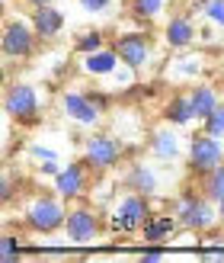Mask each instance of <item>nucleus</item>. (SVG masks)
Wrapping results in <instances>:
<instances>
[{
  "mask_svg": "<svg viewBox=\"0 0 224 263\" xmlns=\"http://www.w3.org/2000/svg\"><path fill=\"white\" fill-rule=\"evenodd\" d=\"M32 26H35V32L42 42H55V39L64 32V26H68V20H64V13L55 7V4H48V7H38L32 10Z\"/></svg>",
  "mask_w": 224,
  "mask_h": 263,
  "instance_id": "obj_17",
  "label": "nucleus"
},
{
  "mask_svg": "<svg viewBox=\"0 0 224 263\" xmlns=\"http://www.w3.org/2000/svg\"><path fill=\"white\" fill-rule=\"evenodd\" d=\"M199 42V26H195V13H173L167 16L164 23V45L170 51H182V48H192Z\"/></svg>",
  "mask_w": 224,
  "mask_h": 263,
  "instance_id": "obj_14",
  "label": "nucleus"
},
{
  "mask_svg": "<svg viewBox=\"0 0 224 263\" xmlns=\"http://www.w3.org/2000/svg\"><path fill=\"white\" fill-rule=\"evenodd\" d=\"M205 74V55L202 51H192V48H182L173 51V58L164 64V77L173 84H186V81H199Z\"/></svg>",
  "mask_w": 224,
  "mask_h": 263,
  "instance_id": "obj_15",
  "label": "nucleus"
},
{
  "mask_svg": "<svg viewBox=\"0 0 224 263\" xmlns=\"http://www.w3.org/2000/svg\"><path fill=\"white\" fill-rule=\"evenodd\" d=\"M189 13L208 20V26L224 32V0H189Z\"/></svg>",
  "mask_w": 224,
  "mask_h": 263,
  "instance_id": "obj_22",
  "label": "nucleus"
},
{
  "mask_svg": "<svg viewBox=\"0 0 224 263\" xmlns=\"http://www.w3.org/2000/svg\"><path fill=\"white\" fill-rule=\"evenodd\" d=\"M205 263H221L224 260V244H218V247H202V254H199Z\"/></svg>",
  "mask_w": 224,
  "mask_h": 263,
  "instance_id": "obj_29",
  "label": "nucleus"
},
{
  "mask_svg": "<svg viewBox=\"0 0 224 263\" xmlns=\"http://www.w3.org/2000/svg\"><path fill=\"white\" fill-rule=\"evenodd\" d=\"M202 128L208 132V135H218V138H224V100H221V106L208 116V119L202 122Z\"/></svg>",
  "mask_w": 224,
  "mask_h": 263,
  "instance_id": "obj_26",
  "label": "nucleus"
},
{
  "mask_svg": "<svg viewBox=\"0 0 224 263\" xmlns=\"http://www.w3.org/2000/svg\"><path fill=\"white\" fill-rule=\"evenodd\" d=\"M164 122L176 125V128H189L195 119V109H192V100H189V90H176L170 93L167 103H164Z\"/></svg>",
  "mask_w": 224,
  "mask_h": 263,
  "instance_id": "obj_18",
  "label": "nucleus"
},
{
  "mask_svg": "<svg viewBox=\"0 0 224 263\" xmlns=\"http://www.w3.org/2000/svg\"><path fill=\"white\" fill-rule=\"evenodd\" d=\"M77 7L84 13H90V16H103V13H109L112 0H77Z\"/></svg>",
  "mask_w": 224,
  "mask_h": 263,
  "instance_id": "obj_28",
  "label": "nucleus"
},
{
  "mask_svg": "<svg viewBox=\"0 0 224 263\" xmlns=\"http://www.w3.org/2000/svg\"><path fill=\"white\" fill-rule=\"evenodd\" d=\"M148 218H151V196H141V193L125 190L122 196H115V199H112L109 231H115V234L141 231Z\"/></svg>",
  "mask_w": 224,
  "mask_h": 263,
  "instance_id": "obj_8",
  "label": "nucleus"
},
{
  "mask_svg": "<svg viewBox=\"0 0 224 263\" xmlns=\"http://www.w3.org/2000/svg\"><path fill=\"white\" fill-rule=\"evenodd\" d=\"M99 234H103V215L93 205H84V199H80L68 212L64 238H68V244H74V247H87V244H96Z\"/></svg>",
  "mask_w": 224,
  "mask_h": 263,
  "instance_id": "obj_10",
  "label": "nucleus"
},
{
  "mask_svg": "<svg viewBox=\"0 0 224 263\" xmlns=\"http://www.w3.org/2000/svg\"><path fill=\"white\" fill-rule=\"evenodd\" d=\"M38 32L32 20L26 16H10L4 23V32H0V51H4V61H29L38 51Z\"/></svg>",
  "mask_w": 224,
  "mask_h": 263,
  "instance_id": "obj_7",
  "label": "nucleus"
},
{
  "mask_svg": "<svg viewBox=\"0 0 224 263\" xmlns=\"http://www.w3.org/2000/svg\"><path fill=\"white\" fill-rule=\"evenodd\" d=\"M141 260H144V263H160L164 254L157 251V244H151V251H148V254H141Z\"/></svg>",
  "mask_w": 224,
  "mask_h": 263,
  "instance_id": "obj_32",
  "label": "nucleus"
},
{
  "mask_svg": "<svg viewBox=\"0 0 224 263\" xmlns=\"http://www.w3.org/2000/svg\"><path fill=\"white\" fill-rule=\"evenodd\" d=\"M93 177L96 174L84 161H71V164L61 167L58 177H51V190H55L61 199H68V202H80V199H87L90 186H93Z\"/></svg>",
  "mask_w": 224,
  "mask_h": 263,
  "instance_id": "obj_11",
  "label": "nucleus"
},
{
  "mask_svg": "<svg viewBox=\"0 0 224 263\" xmlns=\"http://www.w3.org/2000/svg\"><path fill=\"white\" fill-rule=\"evenodd\" d=\"M58 106H61L64 119H68L71 125H77V128H84V132L99 128L103 119H106V109L93 100V93H84V90H74V87L61 93Z\"/></svg>",
  "mask_w": 224,
  "mask_h": 263,
  "instance_id": "obj_9",
  "label": "nucleus"
},
{
  "mask_svg": "<svg viewBox=\"0 0 224 263\" xmlns=\"http://www.w3.org/2000/svg\"><path fill=\"white\" fill-rule=\"evenodd\" d=\"M4 4H10V0H4Z\"/></svg>",
  "mask_w": 224,
  "mask_h": 263,
  "instance_id": "obj_34",
  "label": "nucleus"
},
{
  "mask_svg": "<svg viewBox=\"0 0 224 263\" xmlns=\"http://www.w3.org/2000/svg\"><path fill=\"white\" fill-rule=\"evenodd\" d=\"M68 199H61L58 193H32L29 199H23V212H19V225L38 234V238H51V234L64 231V221H68Z\"/></svg>",
  "mask_w": 224,
  "mask_h": 263,
  "instance_id": "obj_1",
  "label": "nucleus"
},
{
  "mask_svg": "<svg viewBox=\"0 0 224 263\" xmlns=\"http://www.w3.org/2000/svg\"><path fill=\"white\" fill-rule=\"evenodd\" d=\"M23 257V238L4 231L0 234V263H16Z\"/></svg>",
  "mask_w": 224,
  "mask_h": 263,
  "instance_id": "obj_24",
  "label": "nucleus"
},
{
  "mask_svg": "<svg viewBox=\"0 0 224 263\" xmlns=\"http://www.w3.org/2000/svg\"><path fill=\"white\" fill-rule=\"evenodd\" d=\"M80 161L93 170V174H109L118 164L125 161V141L115 135V132H99L93 128L90 135L84 138V157Z\"/></svg>",
  "mask_w": 224,
  "mask_h": 263,
  "instance_id": "obj_3",
  "label": "nucleus"
},
{
  "mask_svg": "<svg viewBox=\"0 0 224 263\" xmlns=\"http://www.w3.org/2000/svg\"><path fill=\"white\" fill-rule=\"evenodd\" d=\"M176 218H179V225L186 231L208 234L221 221V212H218V202H212L202 190L186 186L176 196Z\"/></svg>",
  "mask_w": 224,
  "mask_h": 263,
  "instance_id": "obj_2",
  "label": "nucleus"
},
{
  "mask_svg": "<svg viewBox=\"0 0 224 263\" xmlns=\"http://www.w3.org/2000/svg\"><path fill=\"white\" fill-rule=\"evenodd\" d=\"M4 112L16 125H35L42 119V93L29 81H10L4 90Z\"/></svg>",
  "mask_w": 224,
  "mask_h": 263,
  "instance_id": "obj_4",
  "label": "nucleus"
},
{
  "mask_svg": "<svg viewBox=\"0 0 224 263\" xmlns=\"http://www.w3.org/2000/svg\"><path fill=\"white\" fill-rule=\"evenodd\" d=\"M189 100H192V109H195V119H199V122H205L208 116L221 106L218 87H215V84H202V81L189 87Z\"/></svg>",
  "mask_w": 224,
  "mask_h": 263,
  "instance_id": "obj_20",
  "label": "nucleus"
},
{
  "mask_svg": "<svg viewBox=\"0 0 224 263\" xmlns=\"http://www.w3.org/2000/svg\"><path fill=\"white\" fill-rule=\"evenodd\" d=\"M61 161H45V164H38V177H58L61 174Z\"/></svg>",
  "mask_w": 224,
  "mask_h": 263,
  "instance_id": "obj_31",
  "label": "nucleus"
},
{
  "mask_svg": "<svg viewBox=\"0 0 224 263\" xmlns=\"http://www.w3.org/2000/svg\"><path fill=\"white\" fill-rule=\"evenodd\" d=\"M218 167H224V138L218 135H208V132H195L189 138V148H186V170L189 177L202 180L208 174H215Z\"/></svg>",
  "mask_w": 224,
  "mask_h": 263,
  "instance_id": "obj_5",
  "label": "nucleus"
},
{
  "mask_svg": "<svg viewBox=\"0 0 224 263\" xmlns=\"http://www.w3.org/2000/svg\"><path fill=\"white\" fill-rule=\"evenodd\" d=\"M112 48L118 51V58H122L125 68L131 71H148L151 64H157V42H154V35L144 29H131V32H118L112 39Z\"/></svg>",
  "mask_w": 224,
  "mask_h": 263,
  "instance_id": "obj_6",
  "label": "nucleus"
},
{
  "mask_svg": "<svg viewBox=\"0 0 224 263\" xmlns=\"http://www.w3.org/2000/svg\"><path fill=\"white\" fill-rule=\"evenodd\" d=\"M29 10H38V7H48V4H55V0H23Z\"/></svg>",
  "mask_w": 224,
  "mask_h": 263,
  "instance_id": "obj_33",
  "label": "nucleus"
},
{
  "mask_svg": "<svg viewBox=\"0 0 224 263\" xmlns=\"http://www.w3.org/2000/svg\"><path fill=\"white\" fill-rule=\"evenodd\" d=\"M0 202H4V205L13 202V177H10V174L0 177Z\"/></svg>",
  "mask_w": 224,
  "mask_h": 263,
  "instance_id": "obj_30",
  "label": "nucleus"
},
{
  "mask_svg": "<svg viewBox=\"0 0 224 263\" xmlns=\"http://www.w3.org/2000/svg\"><path fill=\"white\" fill-rule=\"evenodd\" d=\"M186 148L189 141L182 138V128L176 125H160L148 135V154L154 157L157 164H176V161H186Z\"/></svg>",
  "mask_w": 224,
  "mask_h": 263,
  "instance_id": "obj_12",
  "label": "nucleus"
},
{
  "mask_svg": "<svg viewBox=\"0 0 224 263\" xmlns=\"http://www.w3.org/2000/svg\"><path fill=\"white\" fill-rule=\"evenodd\" d=\"M170 4H173V0H128V13L138 26L148 29L151 23H157L170 10Z\"/></svg>",
  "mask_w": 224,
  "mask_h": 263,
  "instance_id": "obj_21",
  "label": "nucleus"
},
{
  "mask_svg": "<svg viewBox=\"0 0 224 263\" xmlns=\"http://www.w3.org/2000/svg\"><path fill=\"white\" fill-rule=\"evenodd\" d=\"M99 48H106V32L103 29H87L74 39V51L77 55H90V51H99Z\"/></svg>",
  "mask_w": 224,
  "mask_h": 263,
  "instance_id": "obj_23",
  "label": "nucleus"
},
{
  "mask_svg": "<svg viewBox=\"0 0 224 263\" xmlns=\"http://www.w3.org/2000/svg\"><path fill=\"white\" fill-rule=\"evenodd\" d=\"M202 193H205L212 202H224V167H218L215 174L202 177Z\"/></svg>",
  "mask_w": 224,
  "mask_h": 263,
  "instance_id": "obj_25",
  "label": "nucleus"
},
{
  "mask_svg": "<svg viewBox=\"0 0 224 263\" xmlns=\"http://www.w3.org/2000/svg\"><path fill=\"white\" fill-rule=\"evenodd\" d=\"M29 157H32V161H38V164H45V161H58V148H55V144L38 141V144H32V148H29Z\"/></svg>",
  "mask_w": 224,
  "mask_h": 263,
  "instance_id": "obj_27",
  "label": "nucleus"
},
{
  "mask_svg": "<svg viewBox=\"0 0 224 263\" xmlns=\"http://www.w3.org/2000/svg\"><path fill=\"white\" fill-rule=\"evenodd\" d=\"M122 186L131 193H141V196H160L164 190V174L157 170V161H131L122 174Z\"/></svg>",
  "mask_w": 224,
  "mask_h": 263,
  "instance_id": "obj_13",
  "label": "nucleus"
},
{
  "mask_svg": "<svg viewBox=\"0 0 224 263\" xmlns=\"http://www.w3.org/2000/svg\"><path fill=\"white\" fill-rule=\"evenodd\" d=\"M122 68V58L112 45L99 48V51H90V55H80V71L93 81H109V77Z\"/></svg>",
  "mask_w": 224,
  "mask_h": 263,
  "instance_id": "obj_16",
  "label": "nucleus"
},
{
  "mask_svg": "<svg viewBox=\"0 0 224 263\" xmlns=\"http://www.w3.org/2000/svg\"><path fill=\"white\" fill-rule=\"evenodd\" d=\"M221 225H224V218H221Z\"/></svg>",
  "mask_w": 224,
  "mask_h": 263,
  "instance_id": "obj_35",
  "label": "nucleus"
},
{
  "mask_svg": "<svg viewBox=\"0 0 224 263\" xmlns=\"http://www.w3.org/2000/svg\"><path fill=\"white\" fill-rule=\"evenodd\" d=\"M176 225H179L176 212L173 215L170 212H151V218L144 221V228H141V238L148 244H164V241H170L176 234Z\"/></svg>",
  "mask_w": 224,
  "mask_h": 263,
  "instance_id": "obj_19",
  "label": "nucleus"
}]
</instances>
